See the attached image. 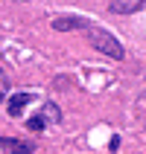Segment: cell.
Returning a JSON list of instances; mask_svg holds the SVG:
<instances>
[{"label": "cell", "mask_w": 146, "mask_h": 154, "mask_svg": "<svg viewBox=\"0 0 146 154\" xmlns=\"http://www.w3.org/2000/svg\"><path fill=\"white\" fill-rule=\"evenodd\" d=\"M26 128H29V131H44V116H32V119H26Z\"/></svg>", "instance_id": "cell-6"}, {"label": "cell", "mask_w": 146, "mask_h": 154, "mask_svg": "<svg viewBox=\"0 0 146 154\" xmlns=\"http://www.w3.org/2000/svg\"><path fill=\"white\" fill-rule=\"evenodd\" d=\"M0 151H3V154H32L35 151V143H32V140L0 137Z\"/></svg>", "instance_id": "cell-2"}, {"label": "cell", "mask_w": 146, "mask_h": 154, "mask_svg": "<svg viewBox=\"0 0 146 154\" xmlns=\"http://www.w3.org/2000/svg\"><path fill=\"white\" fill-rule=\"evenodd\" d=\"M29 102H32V93H12L9 96V116H21V111Z\"/></svg>", "instance_id": "cell-5"}, {"label": "cell", "mask_w": 146, "mask_h": 154, "mask_svg": "<svg viewBox=\"0 0 146 154\" xmlns=\"http://www.w3.org/2000/svg\"><path fill=\"white\" fill-rule=\"evenodd\" d=\"M85 32H88V38H91V44H94V50L105 52L108 58H117V61H120L123 55H126V52H123V44L117 41V38H114L108 29H102V26H91V23H88Z\"/></svg>", "instance_id": "cell-1"}, {"label": "cell", "mask_w": 146, "mask_h": 154, "mask_svg": "<svg viewBox=\"0 0 146 154\" xmlns=\"http://www.w3.org/2000/svg\"><path fill=\"white\" fill-rule=\"evenodd\" d=\"M53 29H56V32L88 29V20H85V17H76V15H61V17H53Z\"/></svg>", "instance_id": "cell-3"}, {"label": "cell", "mask_w": 146, "mask_h": 154, "mask_svg": "<svg viewBox=\"0 0 146 154\" xmlns=\"http://www.w3.org/2000/svg\"><path fill=\"white\" fill-rule=\"evenodd\" d=\"M6 93H9V76L3 73V70H0V102L6 99Z\"/></svg>", "instance_id": "cell-7"}, {"label": "cell", "mask_w": 146, "mask_h": 154, "mask_svg": "<svg viewBox=\"0 0 146 154\" xmlns=\"http://www.w3.org/2000/svg\"><path fill=\"white\" fill-rule=\"evenodd\" d=\"M108 9H111L114 15H131V12H143L146 0H111Z\"/></svg>", "instance_id": "cell-4"}]
</instances>
